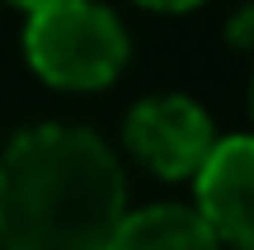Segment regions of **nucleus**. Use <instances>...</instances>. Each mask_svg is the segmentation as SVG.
<instances>
[{"label":"nucleus","mask_w":254,"mask_h":250,"mask_svg":"<svg viewBox=\"0 0 254 250\" xmlns=\"http://www.w3.org/2000/svg\"><path fill=\"white\" fill-rule=\"evenodd\" d=\"M123 222V170L85 128H28L0 161L5 250H104Z\"/></svg>","instance_id":"1"},{"label":"nucleus","mask_w":254,"mask_h":250,"mask_svg":"<svg viewBox=\"0 0 254 250\" xmlns=\"http://www.w3.org/2000/svg\"><path fill=\"white\" fill-rule=\"evenodd\" d=\"M24 52L57 90H104L127 62V33L94 0H47L28 9Z\"/></svg>","instance_id":"2"},{"label":"nucleus","mask_w":254,"mask_h":250,"mask_svg":"<svg viewBox=\"0 0 254 250\" xmlns=\"http://www.w3.org/2000/svg\"><path fill=\"white\" fill-rule=\"evenodd\" d=\"M123 137L132 147V156L141 166H151L160 179H189L202 166V156L212 151L217 132H212V118L198 99L155 94V99H141L127 113Z\"/></svg>","instance_id":"3"},{"label":"nucleus","mask_w":254,"mask_h":250,"mask_svg":"<svg viewBox=\"0 0 254 250\" xmlns=\"http://www.w3.org/2000/svg\"><path fill=\"white\" fill-rule=\"evenodd\" d=\"M198 213L221 246L254 250V137L212 142L202 166L193 170Z\"/></svg>","instance_id":"4"},{"label":"nucleus","mask_w":254,"mask_h":250,"mask_svg":"<svg viewBox=\"0 0 254 250\" xmlns=\"http://www.w3.org/2000/svg\"><path fill=\"white\" fill-rule=\"evenodd\" d=\"M104 250H221V241L202 222L198 208L155 203L141 213H123L118 232L109 236Z\"/></svg>","instance_id":"5"},{"label":"nucleus","mask_w":254,"mask_h":250,"mask_svg":"<svg viewBox=\"0 0 254 250\" xmlns=\"http://www.w3.org/2000/svg\"><path fill=\"white\" fill-rule=\"evenodd\" d=\"M226 38L240 47V52H254V0H250V5H240L236 14H231V24H226Z\"/></svg>","instance_id":"6"},{"label":"nucleus","mask_w":254,"mask_h":250,"mask_svg":"<svg viewBox=\"0 0 254 250\" xmlns=\"http://www.w3.org/2000/svg\"><path fill=\"white\" fill-rule=\"evenodd\" d=\"M136 5H151V9H165V14H174V9H193V5H202V0H136Z\"/></svg>","instance_id":"7"},{"label":"nucleus","mask_w":254,"mask_h":250,"mask_svg":"<svg viewBox=\"0 0 254 250\" xmlns=\"http://www.w3.org/2000/svg\"><path fill=\"white\" fill-rule=\"evenodd\" d=\"M9 5H24V9H38V5H47V0H9Z\"/></svg>","instance_id":"8"},{"label":"nucleus","mask_w":254,"mask_h":250,"mask_svg":"<svg viewBox=\"0 0 254 250\" xmlns=\"http://www.w3.org/2000/svg\"><path fill=\"white\" fill-rule=\"evenodd\" d=\"M250 113H254V85H250Z\"/></svg>","instance_id":"9"}]
</instances>
